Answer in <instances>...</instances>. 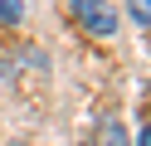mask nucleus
I'll list each match as a JSON object with an SVG mask.
<instances>
[{
    "mask_svg": "<svg viewBox=\"0 0 151 146\" xmlns=\"http://www.w3.org/2000/svg\"><path fill=\"white\" fill-rule=\"evenodd\" d=\"M68 10L88 34H117V10L107 0H68Z\"/></svg>",
    "mask_w": 151,
    "mask_h": 146,
    "instance_id": "obj_1",
    "label": "nucleus"
},
{
    "mask_svg": "<svg viewBox=\"0 0 151 146\" xmlns=\"http://www.w3.org/2000/svg\"><path fill=\"white\" fill-rule=\"evenodd\" d=\"M88 146H127V127L122 122H102L98 132L88 136Z\"/></svg>",
    "mask_w": 151,
    "mask_h": 146,
    "instance_id": "obj_2",
    "label": "nucleus"
},
{
    "mask_svg": "<svg viewBox=\"0 0 151 146\" xmlns=\"http://www.w3.org/2000/svg\"><path fill=\"white\" fill-rule=\"evenodd\" d=\"M127 15L137 24H151V0H127Z\"/></svg>",
    "mask_w": 151,
    "mask_h": 146,
    "instance_id": "obj_3",
    "label": "nucleus"
},
{
    "mask_svg": "<svg viewBox=\"0 0 151 146\" xmlns=\"http://www.w3.org/2000/svg\"><path fill=\"white\" fill-rule=\"evenodd\" d=\"M0 19L15 24V19H20V0H0Z\"/></svg>",
    "mask_w": 151,
    "mask_h": 146,
    "instance_id": "obj_4",
    "label": "nucleus"
},
{
    "mask_svg": "<svg viewBox=\"0 0 151 146\" xmlns=\"http://www.w3.org/2000/svg\"><path fill=\"white\" fill-rule=\"evenodd\" d=\"M137 146H151V122L141 127V136H137Z\"/></svg>",
    "mask_w": 151,
    "mask_h": 146,
    "instance_id": "obj_5",
    "label": "nucleus"
}]
</instances>
